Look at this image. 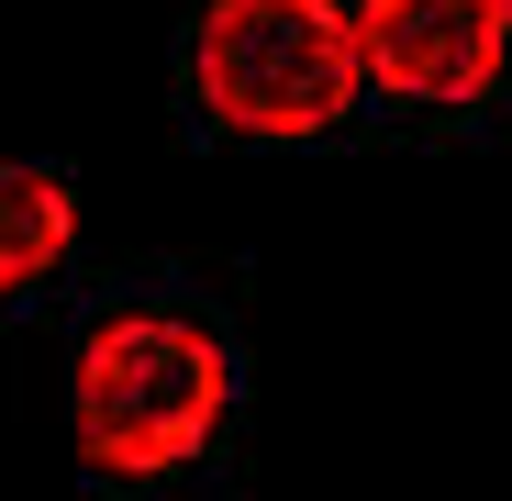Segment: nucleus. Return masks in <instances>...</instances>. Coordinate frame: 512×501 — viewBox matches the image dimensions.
I'll use <instances>...</instances> for the list:
<instances>
[{"label":"nucleus","mask_w":512,"mask_h":501,"mask_svg":"<svg viewBox=\"0 0 512 501\" xmlns=\"http://www.w3.org/2000/svg\"><path fill=\"white\" fill-rule=\"evenodd\" d=\"M223 401H234L223 334H201L190 312H112L90 346H78L67 424H78V457L90 468L167 479V468H190L223 435Z\"/></svg>","instance_id":"obj_1"},{"label":"nucleus","mask_w":512,"mask_h":501,"mask_svg":"<svg viewBox=\"0 0 512 501\" xmlns=\"http://www.w3.org/2000/svg\"><path fill=\"white\" fill-rule=\"evenodd\" d=\"M357 12L346 0H212L190 23V90L212 123L256 134V145H290L346 123L357 101Z\"/></svg>","instance_id":"obj_2"},{"label":"nucleus","mask_w":512,"mask_h":501,"mask_svg":"<svg viewBox=\"0 0 512 501\" xmlns=\"http://www.w3.org/2000/svg\"><path fill=\"white\" fill-rule=\"evenodd\" d=\"M501 45H512L501 0H357V67L390 101H435V112L479 101L501 78Z\"/></svg>","instance_id":"obj_3"},{"label":"nucleus","mask_w":512,"mask_h":501,"mask_svg":"<svg viewBox=\"0 0 512 501\" xmlns=\"http://www.w3.org/2000/svg\"><path fill=\"white\" fill-rule=\"evenodd\" d=\"M67 245H78V190L56 179V167L0 156V290H34Z\"/></svg>","instance_id":"obj_4"},{"label":"nucleus","mask_w":512,"mask_h":501,"mask_svg":"<svg viewBox=\"0 0 512 501\" xmlns=\"http://www.w3.org/2000/svg\"><path fill=\"white\" fill-rule=\"evenodd\" d=\"M501 12H512V0H501Z\"/></svg>","instance_id":"obj_5"}]
</instances>
